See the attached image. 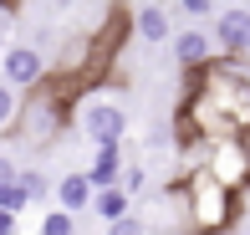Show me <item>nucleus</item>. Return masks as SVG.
<instances>
[{"mask_svg": "<svg viewBox=\"0 0 250 235\" xmlns=\"http://www.w3.org/2000/svg\"><path fill=\"white\" fill-rule=\"evenodd\" d=\"M174 133L184 149L209 138H230V133H250V66L240 57H214L209 66L189 72V97L174 118Z\"/></svg>", "mask_w": 250, "mask_h": 235, "instance_id": "1", "label": "nucleus"}, {"mask_svg": "<svg viewBox=\"0 0 250 235\" xmlns=\"http://www.w3.org/2000/svg\"><path fill=\"white\" fill-rule=\"evenodd\" d=\"M174 199H179V210H184V220L194 230H230L235 210H240V189L225 184L220 174H209L204 164L174 189Z\"/></svg>", "mask_w": 250, "mask_h": 235, "instance_id": "2", "label": "nucleus"}, {"mask_svg": "<svg viewBox=\"0 0 250 235\" xmlns=\"http://www.w3.org/2000/svg\"><path fill=\"white\" fill-rule=\"evenodd\" d=\"M77 133H82L87 143H123L128 138V107L102 97V92H92L77 107Z\"/></svg>", "mask_w": 250, "mask_h": 235, "instance_id": "3", "label": "nucleus"}, {"mask_svg": "<svg viewBox=\"0 0 250 235\" xmlns=\"http://www.w3.org/2000/svg\"><path fill=\"white\" fill-rule=\"evenodd\" d=\"M0 77H5L10 87H21V92H31L36 82H46V57H41V46H5L0 51Z\"/></svg>", "mask_w": 250, "mask_h": 235, "instance_id": "4", "label": "nucleus"}, {"mask_svg": "<svg viewBox=\"0 0 250 235\" xmlns=\"http://www.w3.org/2000/svg\"><path fill=\"white\" fill-rule=\"evenodd\" d=\"M214 46L225 57H250V5H220V16H214Z\"/></svg>", "mask_w": 250, "mask_h": 235, "instance_id": "5", "label": "nucleus"}, {"mask_svg": "<svg viewBox=\"0 0 250 235\" xmlns=\"http://www.w3.org/2000/svg\"><path fill=\"white\" fill-rule=\"evenodd\" d=\"M174 62L184 66V72L209 66L214 62V36H204V31H179V36H174Z\"/></svg>", "mask_w": 250, "mask_h": 235, "instance_id": "6", "label": "nucleus"}, {"mask_svg": "<svg viewBox=\"0 0 250 235\" xmlns=\"http://www.w3.org/2000/svg\"><path fill=\"white\" fill-rule=\"evenodd\" d=\"M92 179H87V169H72V174H62L56 179V205H66V210H92Z\"/></svg>", "mask_w": 250, "mask_h": 235, "instance_id": "7", "label": "nucleus"}, {"mask_svg": "<svg viewBox=\"0 0 250 235\" xmlns=\"http://www.w3.org/2000/svg\"><path fill=\"white\" fill-rule=\"evenodd\" d=\"M118 174H123V143H92L87 179L92 184H118Z\"/></svg>", "mask_w": 250, "mask_h": 235, "instance_id": "8", "label": "nucleus"}, {"mask_svg": "<svg viewBox=\"0 0 250 235\" xmlns=\"http://www.w3.org/2000/svg\"><path fill=\"white\" fill-rule=\"evenodd\" d=\"M133 31H138L143 41H168V10L153 5V0H138V10H133Z\"/></svg>", "mask_w": 250, "mask_h": 235, "instance_id": "9", "label": "nucleus"}, {"mask_svg": "<svg viewBox=\"0 0 250 235\" xmlns=\"http://www.w3.org/2000/svg\"><path fill=\"white\" fill-rule=\"evenodd\" d=\"M128 199H133V194H128L123 184H97V189H92V215H97V220H118L123 210H128Z\"/></svg>", "mask_w": 250, "mask_h": 235, "instance_id": "10", "label": "nucleus"}, {"mask_svg": "<svg viewBox=\"0 0 250 235\" xmlns=\"http://www.w3.org/2000/svg\"><path fill=\"white\" fill-rule=\"evenodd\" d=\"M36 235H77V210H66V205L46 210L41 225H36Z\"/></svg>", "mask_w": 250, "mask_h": 235, "instance_id": "11", "label": "nucleus"}, {"mask_svg": "<svg viewBox=\"0 0 250 235\" xmlns=\"http://www.w3.org/2000/svg\"><path fill=\"white\" fill-rule=\"evenodd\" d=\"M0 205H5V210H16V215H26V210L36 205V199H31V189L21 184V174H16V179H5V184H0Z\"/></svg>", "mask_w": 250, "mask_h": 235, "instance_id": "12", "label": "nucleus"}, {"mask_svg": "<svg viewBox=\"0 0 250 235\" xmlns=\"http://www.w3.org/2000/svg\"><path fill=\"white\" fill-rule=\"evenodd\" d=\"M16 113H21V87H10L5 77H0V133L16 123Z\"/></svg>", "mask_w": 250, "mask_h": 235, "instance_id": "13", "label": "nucleus"}, {"mask_svg": "<svg viewBox=\"0 0 250 235\" xmlns=\"http://www.w3.org/2000/svg\"><path fill=\"white\" fill-rule=\"evenodd\" d=\"M118 184L128 189V194H143V184H148V169H143V164H123V174H118Z\"/></svg>", "mask_w": 250, "mask_h": 235, "instance_id": "14", "label": "nucleus"}, {"mask_svg": "<svg viewBox=\"0 0 250 235\" xmlns=\"http://www.w3.org/2000/svg\"><path fill=\"white\" fill-rule=\"evenodd\" d=\"M21 184H26V189H31V199L41 205V199H46V184H51V179L41 174V169H21Z\"/></svg>", "mask_w": 250, "mask_h": 235, "instance_id": "15", "label": "nucleus"}, {"mask_svg": "<svg viewBox=\"0 0 250 235\" xmlns=\"http://www.w3.org/2000/svg\"><path fill=\"white\" fill-rule=\"evenodd\" d=\"M138 230H143V220L133 215V210H123L118 220H107V235H138Z\"/></svg>", "mask_w": 250, "mask_h": 235, "instance_id": "16", "label": "nucleus"}, {"mask_svg": "<svg viewBox=\"0 0 250 235\" xmlns=\"http://www.w3.org/2000/svg\"><path fill=\"white\" fill-rule=\"evenodd\" d=\"M179 5H184V10H189V16H209V10H214V5H220V0H179Z\"/></svg>", "mask_w": 250, "mask_h": 235, "instance_id": "17", "label": "nucleus"}, {"mask_svg": "<svg viewBox=\"0 0 250 235\" xmlns=\"http://www.w3.org/2000/svg\"><path fill=\"white\" fill-rule=\"evenodd\" d=\"M16 225H21V220H16V210H5V205H0V235H16Z\"/></svg>", "mask_w": 250, "mask_h": 235, "instance_id": "18", "label": "nucleus"}, {"mask_svg": "<svg viewBox=\"0 0 250 235\" xmlns=\"http://www.w3.org/2000/svg\"><path fill=\"white\" fill-rule=\"evenodd\" d=\"M21 169H16V159H10V153H0V184H5V179H16Z\"/></svg>", "mask_w": 250, "mask_h": 235, "instance_id": "19", "label": "nucleus"}, {"mask_svg": "<svg viewBox=\"0 0 250 235\" xmlns=\"http://www.w3.org/2000/svg\"><path fill=\"white\" fill-rule=\"evenodd\" d=\"M0 51H5V36H0Z\"/></svg>", "mask_w": 250, "mask_h": 235, "instance_id": "20", "label": "nucleus"}]
</instances>
